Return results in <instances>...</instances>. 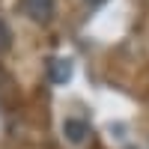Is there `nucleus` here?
Here are the masks:
<instances>
[{
    "label": "nucleus",
    "instance_id": "nucleus-4",
    "mask_svg": "<svg viewBox=\"0 0 149 149\" xmlns=\"http://www.w3.org/2000/svg\"><path fill=\"white\" fill-rule=\"evenodd\" d=\"M9 48H12V30L6 27V21L0 18V54H6Z\"/></svg>",
    "mask_w": 149,
    "mask_h": 149
},
{
    "label": "nucleus",
    "instance_id": "nucleus-5",
    "mask_svg": "<svg viewBox=\"0 0 149 149\" xmlns=\"http://www.w3.org/2000/svg\"><path fill=\"white\" fill-rule=\"evenodd\" d=\"M84 3H90V6H98V3H104V0H84Z\"/></svg>",
    "mask_w": 149,
    "mask_h": 149
},
{
    "label": "nucleus",
    "instance_id": "nucleus-3",
    "mask_svg": "<svg viewBox=\"0 0 149 149\" xmlns=\"http://www.w3.org/2000/svg\"><path fill=\"white\" fill-rule=\"evenodd\" d=\"M69 74H72V69H69V60H51V78H54L57 84L69 81Z\"/></svg>",
    "mask_w": 149,
    "mask_h": 149
},
{
    "label": "nucleus",
    "instance_id": "nucleus-2",
    "mask_svg": "<svg viewBox=\"0 0 149 149\" xmlns=\"http://www.w3.org/2000/svg\"><path fill=\"white\" fill-rule=\"evenodd\" d=\"M63 131H66V137H69L72 143H81V140H84V134L90 131V128H86L81 119H69L66 125H63Z\"/></svg>",
    "mask_w": 149,
    "mask_h": 149
},
{
    "label": "nucleus",
    "instance_id": "nucleus-1",
    "mask_svg": "<svg viewBox=\"0 0 149 149\" xmlns=\"http://www.w3.org/2000/svg\"><path fill=\"white\" fill-rule=\"evenodd\" d=\"M24 12L36 21V24H48L54 15V0H21Z\"/></svg>",
    "mask_w": 149,
    "mask_h": 149
}]
</instances>
